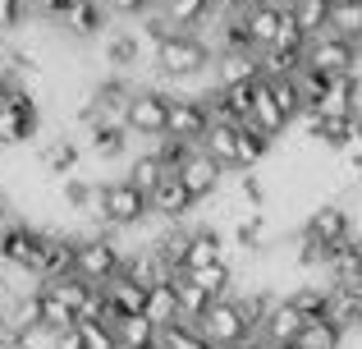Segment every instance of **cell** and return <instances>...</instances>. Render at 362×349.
Returning <instances> with one entry per match:
<instances>
[{
    "instance_id": "30",
    "label": "cell",
    "mask_w": 362,
    "mask_h": 349,
    "mask_svg": "<svg viewBox=\"0 0 362 349\" xmlns=\"http://www.w3.org/2000/svg\"><path fill=\"white\" fill-rule=\"evenodd\" d=\"M160 349H211V341L197 331V322H175L160 331Z\"/></svg>"
},
{
    "instance_id": "15",
    "label": "cell",
    "mask_w": 362,
    "mask_h": 349,
    "mask_svg": "<svg viewBox=\"0 0 362 349\" xmlns=\"http://www.w3.org/2000/svg\"><path fill=\"white\" fill-rule=\"evenodd\" d=\"M101 188H106V179H88V175L60 179V202H64V212L88 216V221L101 225Z\"/></svg>"
},
{
    "instance_id": "13",
    "label": "cell",
    "mask_w": 362,
    "mask_h": 349,
    "mask_svg": "<svg viewBox=\"0 0 362 349\" xmlns=\"http://www.w3.org/2000/svg\"><path fill=\"white\" fill-rule=\"evenodd\" d=\"M225 166L216 161L211 152H202V147H193V152L184 156V166H179V179H184L188 188H193V198L197 202H211L216 193H221V184H225Z\"/></svg>"
},
{
    "instance_id": "16",
    "label": "cell",
    "mask_w": 362,
    "mask_h": 349,
    "mask_svg": "<svg viewBox=\"0 0 362 349\" xmlns=\"http://www.w3.org/2000/svg\"><path fill=\"white\" fill-rule=\"evenodd\" d=\"M216 262H230V239H225L216 225H193V234H188V253H184V271L216 267Z\"/></svg>"
},
{
    "instance_id": "28",
    "label": "cell",
    "mask_w": 362,
    "mask_h": 349,
    "mask_svg": "<svg viewBox=\"0 0 362 349\" xmlns=\"http://www.w3.org/2000/svg\"><path fill=\"white\" fill-rule=\"evenodd\" d=\"M271 83V97L280 101V110L289 120H298L303 110H308V97H303V83H298V74H275V79H266Z\"/></svg>"
},
{
    "instance_id": "24",
    "label": "cell",
    "mask_w": 362,
    "mask_h": 349,
    "mask_svg": "<svg viewBox=\"0 0 362 349\" xmlns=\"http://www.w3.org/2000/svg\"><path fill=\"white\" fill-rule=\"evenodd\" d=\"M344 326H335L330 317H312L308 326H303V336H298V345L293 349H344Z\"/></svg>"
},
{
    "instance_id": "21",
    "label": "cell",
    "mask_w": 362,
    "mask_h": 349,
    "mask_svg": "<svg viewBox=\"0 0 362 349\" xmlns=\"http://www.w3.org/2000/svg\"><path fill=\"white\" fill-rule=\"evenodd\" d=\"M239 129H243V125L211 120V129H206V138H202V152H211L230 175H234V166H239Z\"/></svg>"
},
{
    "instance_id": "37",
    "label": "cell",
    "mask_w": 362,
    "mask_h": 349,
    "mask_svg": "<svg viewBox=\"0 0 362 349\" xmlns=\"http://www.w3.org/2000/svg\"><path fill=\"white\" fill-rule=\"evenodd\" d=\"M362 280V234L354 239V285Z\"/></svg>"
},
{
    "instance_id": "40",
    "label": "cell",
    "mask_w": 362,
    "mask_h": 349,
    "mask_svg": "<svg viewBox=\"0 0 362 349\" xmlns=\"http://www.w3.org/2000/svg\"><path fill=\"white\" fill-rule=\"evenodd\" d=\"M335 5H339V0H335Z\"/></svg>"
},
{
    "instance_id": "6",
    "label": "cell",
    "mask_w": 362,
    "mask_h": 349,
    "mask_svg": "<svg viewBox=\"0 0 362 349\" xmlns=\"http://www.w3.org/2000/svg\"><path fill=\"white\" fill-rule=\"evenodd\" d=\"M165 129H170V92L138 88L129 101V134L151 143V138H165Z\"/></svg>"
},
{
    "instance_id": "11",
    "label": "cell",
    "mask_w": 362,
    "mask_h": 349,
    "mask_svg": "<svg viewBox=\"0 0 362 349\" xmlns=\"http://www.w3.org/2000/svg\"><path fill=\"white\" fill-rule=\"evenodd\" d=\"M303 230H308L312 239H321L330 253H335V248H344V244L358 234V230H354V212H349L344 202H321L317 212H312L308 221H303Z\"/></svg>"
},
{
    "instance_id": "19",
    "label": "cell",
    "mask_w": 362,
    "mask_h": 349,
    "mask_svg": "<svg viewBox=\"0 0 362 349\" xmlns=\"http://www.w3.org/2000/svg\"><path fill=\"white\" fill-rule=\"evenodd\" d=\"M247 125H252V129H262L266 138H275V143H280V138L293 129V120L284 115V110H280V101L271 97V83H266V79L257 83V101H252V115H247Z\"/></svg>"
},
{
    "instance_id": "27",
    "label": "cell",
    "mask_w": 362,
    "mask_h": 349,
    "mask_svg": "<svg viewBox=\"0 0 362 349\" xmlns=\"http://www.w3.org/2000/svg\"><path fill=\"white\" fill-rule=\"evenodd\" d=\"M326 33L344 37V42L362 46V0H339L335 9H330V28Z\"/></svg>"
},
{
    "instance_id": "18",
    "label": "cell",
    "mask_w": 362,
    "mask_h": 349,
    "mask_svg": "<svg viewBox=\"0 0 362 349\" xmlns=\"http://www.w3.org/2000/svg\"><path fill=\"white\" fill-rule=\"evenodd\" d=\"M308 322H312V317L303 313V308L293 304L289 294H284L280 304L271 308V317L262 322V336H266V341H280V345H289V349H293V345H298V336H303V326H308Z\"/></svg>"
},
{
    "instance_id": "7",
    "label": "cell",
    "mask_w": 362,
    "mask_h": 349,
    "mask_svg": "<svg viewBox=\"0 0 362 349\" xmlns=\"http://www.w3.org/2000/svg\"><path fill=\"white\" fill-rule=\"evenodd\" d=\"M110 18L115 14L106 9V0H69L51 28L60 37H69V42H88V37H106L110 33Z\"/></svg>"
},
{
    "instance_id": "26",
    "label": "cell",
    "mask_w": 362,
    "mask_h": 349,
    "mask_svg": "<svg viewBox=\"0 0 362 349\" xmlns=\"http://www.w3.org/2000/svg\"><path fill=\"white\" fill-rule=\"evenodd\" d=\"M37 317H42L51 331H74V326H78V313H74L60 294H51L46 285H42V294H37Z\"/></svg>"
},
{
    "instance_id": "2",
    "label": "cell",
    "mask_w": 362,
    "mask_h": 349,
    "mask_svg": "<svg viewBox=\"0 0 362 349\" xmlns=\"http://www.w3.org/2000/svg\"><path fill=\"white\" fill-rule=\"evenodd\" d=\"M151 216V193H142L129 175L106 179L101 188V230H138L142 221Z\"/></svg>"
},
{
    "instance_id": "3",
    "label": "cell",
    "mask_w": 362,
    "mask_h": 349,
    "mask_svg": "<svg viewBox=\"0 0 362 349\" xmlns=\"http://www.w3.org/2000/svg\"><path fill=\"white\" fill-rule=\"evenodd\" d=\"M197 331L211 341V349H234V345H247V341H252L257 326L247 322V313H243L239 299L225 294V299H211V308L197 317Z\"/></svg>"
},
{
    "instance_id": "33",
    "label": "cell",
    "mask_w": 362,
    "mask_h": 349,
    "mask_svg": "<svg viewBox=\"0 0 362 349\" xmlns=\"http://www.w3.org/2000/svg\"><path fill=\"white\" fill-rule=\"evenodd\" d=\"M78 331L88 341V349H119L115 326H106V322H78Z\"/></svg>"
},
{
    "instance_id": "14",
    "label": "cell",
    "mask_w": 362,
    "mask_h": 349,
    "mask_svg": "<svg viewBox=\"0 0 362 349\" xmlns=\"http://www.w3.org/2000/svg\"><path fill=\"white\" fill-rule=\"evenodd\" d=\"M197 207L202 202H197L193 188L179 179V171H170L156 188H151V216H156V221H188Z\"/></svg>"
},
{
    "instance_id": "23",
    "label": "cell",
    "mask_w": 362,
    "mask_h": 349,
    "mask_svg": "<svg viewBox=\"0 0 362 349\" xmlns=\"http://www.w3.org/2000/svg\"><path fill=\"white\" fill-rule=\"evenodd\" d=\"M101 290H106V299L119 308V313H147V294H151V290L142 285V280H133L129 271H119V276L106 280Z\"/></svg>"
},
{
    "instance_id": "20",
    "label": "cell",
    "mask_w": 362,
    "mask_h": 349,
    "mask_svg": "<svg viewBox=\"0 0 362 349\" xmlns=\"http://www.w3.org/2000/svg\"><path fill=\"white\" fill-rule=\"evenodd\" d=\"M230 244L239 253H266L271 248V221L266 212H243L230 221Z\"/></svg>"
},
{
    "instance_id": "12",
    "label": "cell",
    "mask_w": 362,
    "mask_h": 349,
    "mask_svg": "<svg viewBox=\"0 0 362 349\" xmlns=\"http://www.w3.org/2000/svg\"><path fill=\"white\" fill-rule=\"evenodd\" d=\"M83 156H88V147H83V138H74V134H55V138H46V143L37 147V166H42V175H55V179L78 175Z\"/></svg>"
},
{
    "instance_id": "34",
    "label": "cell",
    "mask_w": 362,
    "mask_h": 349,
    "mask_svg": "<svg viewBox=\"0 0 362 349\" xmlns=\"http://www.w3.org/2000/svg\"><path fill=\"white\" fill-rule=\"evenodd\" d=\"M55 349H88V341H83V331L74 326V331H60V341H55Z\"/></svg>"
},
{
    "instance_id": "8",
    "label": "cell",
    "mask_w": 362,
    "mask_h": 349,
    "mask_svg": "<svg viewBox=\"0 0 362 349\" xmlns=\"http://www.w3.org/2000/svg\"><path fill=\"white\" fill-rule=\"evenodd\" d=\"M358 51L362 46L344 42L335 33H321L308 42V69L326 74V79H339V74H358Z\"/></svg>"
},
{
    "instance_id": "32",
    "label": "cell",
    "mask_w": 362,
    "mask_h": 349,
    "mask_svg": "<svg viewBox=\"0 0 362 349\" xmlns=\"http://www.w3.org/2000/svg\"><path fill=\"white\" fill-rule=\"evenodd\" d=\"M14 341H18V349H55L60 331H51L46 322H33V326H23V331H14Z\"/></svg>"
},
{
    "instance_id": "36",
    "label": "cell",
    "mask_w": 362,
    "mask_h": 349,
    "mask_svg": "<svg viewBox=\"0 0 362 349\" xmlns=\"http://www.w3.org/2000/svg\"><path fill=\"white\" fill-rule=\"evenodd\" d=\"M247 349H289V345H280V341H266V336H262V331H257V336H252V341H247Z\"/></svg>"
},
{
    "instance_id": "9",
    "label": "cell",
    "mask_w": 362,
    "mask_h": 349,
    "mask_svg": "<svg viewBox=\"0 0 362 349\" xmlns=\"http://www.w3.org/2000/svg\"><path fill=\"white\" fill-rule=\"evenodd\" d=\"M142 55H147V37H142V28H110V33L101 37V64H106V74L138 69Z\"/></svg>"
},
{
    "instance_id": "29",
    "label": "cell",
    "mask_w": 362,
    "mask_h": 349,
    "mask_svg": "<svg viewBox=\"0 0 362 349\" xmlns=\"http://www.w3.org/2000/svg\"><path fill=\"white\" fill-rule=\"evenodd\" d=\"M289 9L298 14L303 33H308V37H321L330 28V9H335V0H293Z\"/></svg>"
},
{
    "instance_id": "31",
    "label": "cell",
    "mask_w": 362,
    "mask_h": 349,
    "mask_svg": "<svg viewBox=\"0 0 362 349\" xmlns=\"http://www.w3.org/2000/svg\"><path fill=\"white\" fill-rule=\"evenodd\" d=\"M33 23V9L28 0H0V37H14Z\"/></svg>"
},
{
    "instance_id": "1",
    "label": "cell",
    "mask_w": 362,
    "mask_h": 349,
    "mask_svg": "<svg viewBox=\"0 0 362 349\" xmlns=\"http://www.w3.org/2000/svg\"><path fill=\"white\" fill-rule=\"evenodd\" d=\"M151 64H156L160 79L188 83L216 69V46L202 33H165L160 42H151Z\"/></svg>"
},
{
    "instance_id": "22",
    "label": "cell",
    "mask_w": 362,
    "mask_h": 349,
    "mask_svg": "<svg viewBox=\"0 0 362 349\" xmlns=\"http://www.w3.org/2000/svg\"><path fill=\"white\" fill-rule=\"evenodd\" d=\"M147 317L165 331V326H175V322H184V304H179V285L175 280H165V285H151V294H147Z\"/></svg>"
},
{
    "instance_id": "39",
    "label": "cell",
    "mask_w": 362,
    "mask_h": 349,
    "mask_svg": "<svg viewBox=\"0 0 362 349\" xmlns=\"http://www.w3.org/2000/svg\"><path fill=\"white\" fill-rule=\"evenodd\" d=\"M234 349H247V345H234Z\"/></svg>"
},
{
    "instance_id": "17",
    "label": "cell",
    "mask_w": 362,
    "mask_h": 349,
    "mask_svg": "<svg viewBox=\"0 0 362 349\" xmlns=\"http://www.w3.org/2000/svg\"><path fill=\"white\" fill-rule=\"evenodd\" d=\"M284 9H289V5H280V0H252V5L243 9V28H247V37H252L257 51L275 46L280 23H284Z\"/></svg>"
},
{
    "instance_id": "4",
    "label": "cell",
    "mask_w": 362,
    "mask_h": 349,
    "mask_svg": "<svg viewBox=\"0 0 362 349\" xmlns=\"http://www.w3.org/2000/svg\"><path fill=\"white\" fill-rule=\"evenodd\" d=\"M129 267V248L119 244V234L101 230V234H83L78 239V276L92 285H106Z\"/></svg>"
},
{
    "instance_id": "5",
    "label": "cell",
    "mask_w": 362,
    "mask_h": 349,
    "mask_svg": "<svg viewBox=\"0 0 362 349\" xmlns=\"http://www.w3.org/2000/svg\"><path fill=\"white\" fill-rule=\"evenodd\" d=\"M42 125V106L23 83H9V92L0 97V147H23L37 138Z\"/></svg>"
},
{
    "instance_id": "10",
    "label": "cell",
    "mask_w": 362,
    "mask_h": 349,
    "mask_svg": "<svg viewBox=\"0 0 362 349\" xmlns=\"http://www.w3.org/2000/svg\"><path fill=\"white\" fill-rule=\"evenodd\" d=\"M206 129H211V110H206L202 97H170V138H179V143L188 147H202Z\"/></svg>"
},
{
    "instance_id": "38",
    "label": "cell",
    "mask_w": 362,
    "mask_h": 349,
    "mask_svg": "<svg viewBox=\"0 0 362 349\" xmlns=\"http://www.w3.org/2000/svg\"><path fill=\"white\" fill-rule=\"evenodd\" d=\"M354 304H358V331H362V280L354 285Z\"/></svg>"
},
{
    "instance_id": "35",
    "label": "cell",
    "mask_w": 362,
    "mask_h": 349,
    "mask_svg": "<svg viewBox=\"0 0 362 349\" xmlns=\"http://www.w3.org/2000/svg\"><path fill=\"white\" fill-rule=\"evenodd\" d=\"M247 5H252V0H211V9H216V14H243Z\"/></svg>"
},
{
    "instance_id": "25",
    "label": "cell",
    "mask_w": 362,
    "mask_h": 349,
    "mask_svg": "<svg viewBox=\"0 0 362 349\" xmlns=\"http://www.w3.org/2000/svg\"><path fill=\"white\" fill-rule=\"evenodd\" d=\"M124 175H129V179H133V184H138V188H142V193H151V188H156V184H160V179H165V175H170V166H165V161H160V156H156V152H147V147H142V152H138V156H129V171H124Z\"/></svg>"
}]
</instances>
